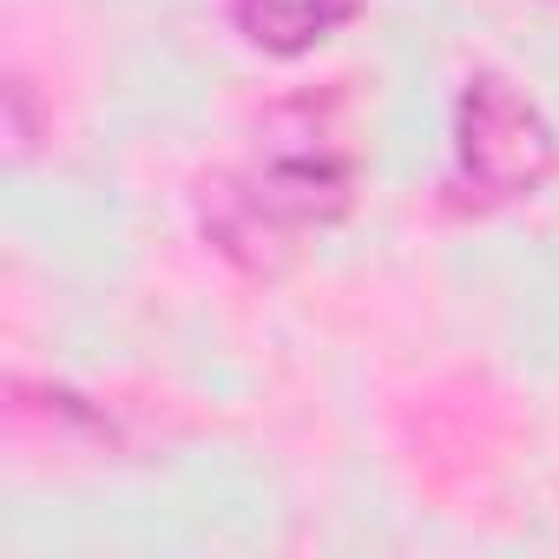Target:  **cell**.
<instances>
[{
	"label": "cell",
	"mask_w": 559,
	"mask_h": 559,
	"mask_svg": "<svg viewBox=\"0 0 559 559\" xmlns=\"http://www.w3.org/2000/svg\"><path fill=\"white\" fill-rule=\"evenodd\" d=\"M454 165L480 198H520L546 178L552 132L507 80H474L454 112Z\"/></svg>",
	"instance_id": "cell-1"
},
{
	"label": "cell",
	"mask_w": 559,
	"mask_h": 559,
	"mask_svg": "<svg viewBox=\"0 0 559 559\" xmlns=\"http://www.w3.org/2000/svg\"><path fill=\"white\" fill-rule=\"evenodd\" d=\"M349 198V165L336 152H276L270 165H257L243 185L224 191V211H217V237L224 250H243L257 237H290V230H310L323 217H336Z\"/></svg>",
	"instance_id": "cell-2"
},
{
	"label": "cell",
	"mask_w": 559,
	"mask_h": 559,
	"mask_svg": "<svg viewBox=\"0 0 559 559\" xmlns=\"http://www.w3.org/2000/svg\"><path fill=\"white\" fill-rule=\"evenodd\" d=\"M343 14H349V0H243V8H237L250 40H263L276 53H297V47L323 40Z\"/></svg>",
	"instance_id": "cell-3"
}]
</instances>
